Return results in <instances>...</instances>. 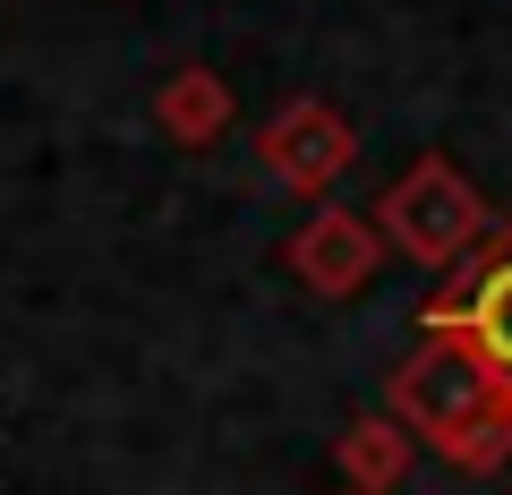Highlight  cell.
<instances>
[{
  "label": "cell",
  "mask_w": 512,
  "mask_h": 495,
  "mask_svg": "<svg viewBox=\"0 0 512 495\" xmlns=\"http://www.w3.org/2000/svg\"><path fill=\"white\" fill-rule=\"evenodd\" d=\"M376 231L393 239V257L427 265V274H453L478 239L495 231V214H487V197L470 188V171H461V163L419 154V163L376 197Z\"/></svg>",
  "instance_id": "2"
},
{
  "label": "cell",
  "mask_w": 512,
  "mask_h": 495,
  "mask_svg": "<svg viewBox=\"0 0 512 495\" xmlns=\"http://www.w3.org/2000/svg\"><path fill=\"white\" fill-rule=\"evenodd\" d=\"M419 333H453V342H470L478 359L512 385V214L478 239L453 274H444V291H427Z\"/></svg>",
  "instance_id": "3"
},
{
  "label": "cell",
  "mask_w": 512,
  "mask_h": 495,
  "mask_svg": "<svg viewBox=\"0 0 512 495\" xmlns=\"http://www.w3.org/2000/svg\"><path fill=\"white\" fill-rule=\"evenodd\" d=\"M231 120H239V94H231V77L205 69V60H180V69L154 86V129H163L171 146H188V154H205L214 137H231Z\"/></svg>",
  "instance_id": "6"
},
{
  "label": "cell",
  "mask_w": 512,
  "mask_h": 495,
  "mask_svg": "<svg viewBox=\"0 0 512 495\" xmlns=\"http://www.w3.org/2000/svg\"><path fill=\"white\" fill-rule=\"evenodd\" d=\"M384 410L453 470H495L512 453V385L453 333H419V350L384 385Z\"/></svg>",
  "instance_id": "1"
},
{
  "label": "cell",
  "mask_w": 512,
  "mask_h": 495,
  "mask_svg": "<svg viewBox=\"0 0 512 495\" xmlns=\"http://www.w3.org/2000/svg\"><path fill=\"white\" fill-rule=\"evenodd\" d=\"M256 163H265V180L291 188V197L325 205L333 188H342V171L359 163V129H350L333 103H316V94H299V103H282L265 129H256Z\"/></svg>",
  "instance_id": "4"
},
{
  "label": "cell",
  "mask_w": 512,
  "mask_h": 495,
  "mask_svg": "<svg viewBox=\"0 0 512 495\" xmlns=\"http://www.w3.org/2000/svg\"><path fill=\"white\" fill-rule=\"evenodd\" d=\"M384 248H393V239L376 231V214H359V205H333V197H325V205H316V214L291 231L282 265H291V282H299V291H316V299H359L367 282H376Z\"/></svg>",
  "instance_id": "5"
},
{
  "label": "cell",
  "mask_w": 512,
  "mask_h": 495,
  "mask_svg": "<svg viewBox=\"0 0 512 495\" xmlns=\"http://www.w3.org/2000/svg\"><path fill=\"white\" fill-rule=\"evenodd\" d=\"M342 495H359V487H342Z\"/></svg>",
  "instance_id": "8"
},
{
  "label": "cell",
  "mask_w": 512,
  "mask_h": 495,
  "mask_svg": "<svg viewBox=\"0 0 512 495\" xmlns=\"http://www.w3.org/2000/svg\"><path fill=\"white\" fill-rule=\"evenodd\" d=\"M410 461H419V436H410L393 410H359V419H342V436H333V470L359 495H393L410 478Z\"/></svg>",
  "instance_id": "7"
}]
</instances>
